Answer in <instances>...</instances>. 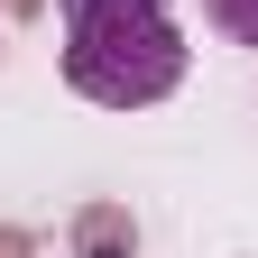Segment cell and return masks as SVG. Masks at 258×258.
I'll return each instance as SVG.
<instances>
[{"label": "cell", "mask_w": 258, "mask_h": 258, "mask_svg": "<svg viewBox=\"0 0 258 258\" xmlns=\"http://www.w3.org/2000/svg\"><path fill=\"white\" fill-rule=\"evenodd\" d=\"M0 10H19V19H46V10H55V0H0Z\"/></svg>", "instance_id": "cell-5"}, {"label": "cell", "mask_w": 258, "mask_h": 258, "mask_svg": "<svg viewBox=\"0 0 258 258\" xmlns=\"http://www.w3.org/2000/svg\"><path fill=\"white\" fill-rule=\"evenodd\" d=\"M0 258H37V231H19V221H0Z\"/></svg>", "instance_id": "cell-4"}, {"label": "cell", "mask_w": 258, "mask_h": 258, "mask_svg": "<svg viewBox=\"0 0 258 258\" xmlns=\"http://www.w3.org/2000/svg\"><path fill=\"white\" fill-rule=\"evenodd\" d=\"M64 83L102 111H148L184 83V28L166 0H64Z\"/></svg>", "instance_id": "cell-1"}, {"label": "cell", "mask_w": 258, "mask_h": 258, "mask_svg": "<svg viewBox=\"0 0 258 258\" xmlns=\"http://www.w3.org/2000/svg\"><path fill=\"white\" fill-rule=\"evenodd\" d=\"M203 19L221 28V37H240V46H258V0H203Z\"/></svg>", "instance_id": "cell-3"}, {"label": "cell", "mask_w": 258, "mask_h": 258, "mask_svg": "<svg viewBox=\"0 0 258 258\" xmlns=\"http://www.w3.org/2000/svg\"><path fill=\"white\" fill-rule=\"evenodd\" d=\"M74 258H139L129 203H74Z\"/></svg>", "instance_id": "cell-2"}]
</instances>
